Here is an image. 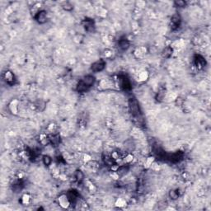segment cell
<instances>
[{"label":"cell","mask_w":211,"mask_h":211,"mask_svg":"<svg viewBox=\"0 0 211 211\" xmlns=\"http://www.w3.org/2000/svg\"><path fill=\"white\" fill-rule=\"evenodd\" d=\"M129 107L132 115L135 119L142 120V113L137 100L134 97H131L129 99Z\"/></svg>","instance_id":"cell-1"},{"label":"cell","mask_w":211,"mask_h":211,"mask_svg":"<svg viewBox=\"0 0 211 211\" xmlns=\"http://www.w3.org/2000/svg\"><path fill=\"white\" fill-rule=\"evenodd\" d=\"M183 156H184V154H183L182 152L177 151V152L173 153V154H167L165 157V160H167V161L171 162L176 163V162H180L181 160L183 158Z\"/></svg>","instance_id":"cell-2"},{"label":"cell","mask_w":211,"mask_h":211,"mask_svg":"<svg viewBox=\"0 0 211 211\" xmlns=\"http://www.w3.org/2000/svg\"><path fill=\"white\" fill-rule=\"evenodd\" d=\"M120 85V88L124 91H131V83L130 79L128 78L126 75H120L119 77Z\"/></svg>","instance_id":"cell-3"},{"label":"cell","mask_w":211,"mask_h":211,"mask_svg":"<svg viewBox=\"0 0 211 211\" xmlns=\"http://www.w3.org/2000/svg\"><path fill=\"white\" fill-rule=\"evenodd\" d=\"M194 63L195 65L196 66V68L199 69H202L204 67H205L206 65V61L205 59L201 56L200 54H196L194 57Z\"/></svg>","instance_id":"cell-4"},{"label":"cell","mask_w":211,"mask_h":211,"mask_svg":"<svg viewBox=\"0 0 211 211\" xmlns=\"http://www.w3.org/2000/svg\"><path fill=\"white\" fill-rule=\"evenodd\" d=\"M106 67V62L103 59H100L98 61L93 63L92 65V70L93 72H101Z\"/></svg>","instance_id":"cell-5"},{"label":"cell","mask_w":211,"mask_h":211,"mask_svg":"<svg viewBox=\"0 0 211 211\" xmlns=\"http://www.w3.org/2000/svg\"><path fill=\"white\" fill-rule=\"evenodd\" d=\"M35 19L40 24H43V23L46 22V21H47V12L44 10L38 12L35 15Z\"/></svg>","instance_id":"cell-6"},{"label":"cell","mask_w":211,"mask_h":211,"mask_svg":"<svg viewBox=\"0 0 211 211\" xmlns=\"http://www.w3.org/2000/svg\"><path fill=\"white\" fill-rule=\"evenodd\" d=\"M181 17L178 14H175V15L173 16L172 19H171V28L172 30L175 31L178 29V27H180L181 25Z\"/></svg>","instance_id":"cell-7"},{"label":"cell","mask_w":211,"mask_h":211,"mask_svg":"<svg viewBox=\"0 0 211 211\" xmlns=\"http://www.w3.org/2000/svg\"><path fill=\"white\" fill-rule=\"evenodd\" d=\"M83 25L84 27L85 30L88 31H92L95 28V25H94V22L93 20L90 19V18H85L83 21Z\"/></svg>","instance_id":"cell-8"},{"label":"cell","mask_w":211,"mask_h":211,"mask_svg":"<svg viewBox=\"0 0 211 211\" xmlns=\"http://www.w3.org/2000/svg\"><path fill=\"white\" fill-rule=\"evenodd\" d=\"M81 81L89 88H91L92 85L94 84V83H95V78L93 77L92 75H87V76H85Z\"/></svg>","instance_id":"cell-9"},{"label":"cell","mask_w":211,"mask_h":211,"mask_svg":"<svg viewBox=\"0 0 211 211\" xmlns=\"http://www.w3.org/2000/svg\"><path fill=\"white\" fill-rule=\"evenodd\" d=\"M78 198V193L75 190H72L68 192V200L71 204L75 203Z\"/></svg>","instance_id":"cell-10"},{"label":"cell","mask_w":211,"mask_h":211,"mask_svg":"<svg viewBox=\"0 0 211 211\" xmlns=\"http://www.w3.org/2000/svg\"><path fill=\"white\" fill-rule=\"evenodd\" d=\"M130 46V41L127 40L125 37L120 39L119 41V47L122 50H126Z\"/></svg>","instance_id":"cell-11"},{"label":"cell","mask_w":211,"mask_h":211,"mask_svg":"<svg viewBox=\"0 0 211 211\" xmlns=\"http://www.w3.org/2000/svg\"><path fill=\"white\" fill-rule=\"evenodd\" d=\"M5 80L7 82V83L9 85H13L15 83V77L13 75V73L11 72H6L5 73Z\"/></svg>","instance_id":"cell-12"},{"label":"cell","mask_w":211,"mask_h":211,"mask_svg":"<svg viewBox=\"0 0 211 211\" xmlns=\"http://www.w3.org/2000/svg\"><path fill=\"white\" fill-rule=\"evenodd\" d=\"M49 142L51 143L54 146H58L60 143V137L59 134H53L49 137Z\"/></svg>","instance_id":"cell-13"},{"label":"cell","mask_w":211,"mask_h":211,"mask_svg":"<svg viewBox=\"0 0 211 211\" xmlns=\"http://www.w3.org/2000/svg\"><path fill=\"white\" fill-rule=\"evenodd\" d=\"M173 52V48L170 47V46H167V47H166L165 49L162 50V56L163 58H165V59H168V58H170L171 56H172Z\"/></svg>","instance_id":"cell-14"},{"label":"cell","mask_w":211,"mask_h":211,"mask_svg":"<svg viewBox=\"0 0 211 211\" xmlns=\"http://www.w3.org/2000/svg\"><path fill=\"white\" fill-rule=\"evenodd\" d=\"M88 89V88L86 86V85L82 82V81H80L78 83V86H77V90H78V92H86L87 90Z\"/></svg>","instance_id":"cell-15"},{"label":"cell","mask_w":211,"mask_h":211,"mask_svg":"<svg viewBox=\"0 0 211 211\" xmlns=\"http://www.w3.org/2000/svg\"><path fill=\"white\" fill-rule=\"evenodd\" d=\"M165 89L164 88H160V90H159V92H158V93H157V100L161 101L163 99V97H164V96H165Z\"/></svg>","instance_id":"cell-16"},{"label":"cell","mask_w":211,"mask_h":211,"mask_svg":"<svg viewBox=\"0 0 211 211\" xmlns=\"http://www.w3.org/2000/svg\"><path fill=\"white\" fill-rule=\"evenodd\" d=\"M75 177H76V180L78 181H81L83 179V173H82L81 171H76L75 173Z\"/></svg>","instance_id":"cell-17"},{"label":"cell","mask_w":211,"mask_h":211,"mask_svg":"<svg viewBox=\"0 0 211 211\" xmlns=\"http://www.w3.org/2000/svg\"><path fill=\"white\" fill-rule=\"evenodd\" d=\"M178 196H179V192H178V191H170V197H171L172 199H173V200L178 198Z\"/></svg>","instance_id":"cell-18"},{"label":"cell","mask_w":211,"mask_h":211,"mask_svg":"<svg viewBox=\"0 0 211 211\" xmlns=\"http://www.w3.org/2000/svg\"><path fill=\"white\" fill-rule=\"evenodd\" d=\"M51 158H50L49 156H44L43 157V162H44V164L46 166H49L51 163Z\"/></svg>","instance_id":"cell-19"},{"label":"cell","mask_w":211,"mask_h":211,"mask_svg":"<svg viewBox=\"0 0 211 211\" xmlns=\"http://www.w3.org/2000/svg\"><path fill=\"white\" fill-rule=\"evenodd\" d=\"M174 4H175V5H176L177 7H179V8H184L185 6H186V3L185 1H182V0H179V1H176Z\"/></svg>","instance_id":"cell-20"},{"label":"cell","mask_w":211,"mask_h":211,"mask_svg":"<svg viewBox=\"0 0 211 211\" xmlns=\"http://www.w3.org/2000/svg\"><path fill=\"white\" fill-rule=\"evenodd\" d=\"M63 8H65V10H67V11H70V10L73 9V6H72L71 4H69V3H66V4H65V5L63 6Z\"/></svg>","instance_id":"cell-21"}]
</instances>
